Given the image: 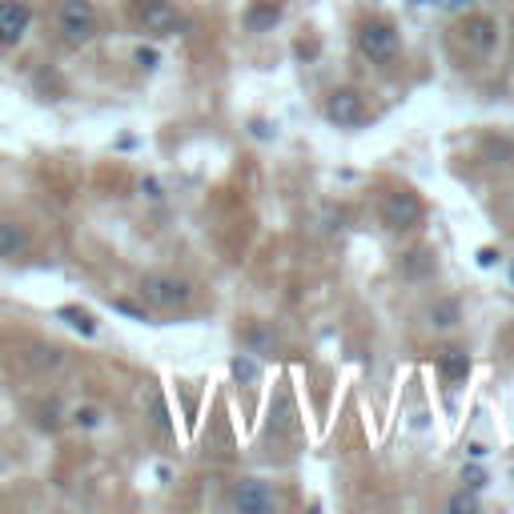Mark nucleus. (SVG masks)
<instances>
[{
  "instance_id": "obj_1",
  "label": "nucleus",
  "mask_w": 514,
  "mask_h": 514,
  "mask_svg": "<svg viewBox=\"0 0 514 514\" xmlns=\"http://www.w3.org/2000/svg\"><path fill=\"white\" fill-rule=\"evenodd\" d=\"M56 29H61L64 45H88L96 32V8L93 0H61V16H56Z\"/></svg>"
},
{
  "instance_id": "obj_2",
  "label": "nucleus",
  "mask_w": 514,
  "mask_h": 514,
  "mask_svg": "<svg viewBox=\"0 0 514 514\" xmlns=\"http://www.w3.org/2000/svg\"><path fill=\"white\" fill-rule=\"evenodd\" d=\"M358 53L366 56L369 64H390L398 56V32L386 21H366L358 29Z\"/></svg>"
},
{
  "instance_id": "obj_3",
  "label": "nucleus",
  "mask_w": 514,
  "mask_h": 514,
  "mask_svg": "<svg viewBox=\"0 0 514 514\" xmlns=\"http://www.w3.org/2000/svg\"><path fill=\"white\" fill-rule=\"evenodd\" d=\"M229 506L241 514H273L278 510V490L261 478H245L229 490Z\"/></svg>"
},
{
  "instance_id": "obj_4",
  "label": "nucleus",
  "mask_w": 514,
  "mask_h": 514,
  "mask_svg": "<svg viewBox=\"0 0 514 514\" xmlns=\"http://www.w3.org/2000/svg\"><path fill=\"white\" fill-rule=\"evenodd\" d=\"M141 297L149 305H157V310H173V305H185L193 297L189 281L181 278H169V273H149V278L141 281Z\"/></svg>"
},
{
  "instance_id": "obj_5",
  "label": "nucleus",
  "mask_w": 514,
  "mask_h": 514,
  "mask_svg": "<svg viewBox=\"0 0 514 514\" xmlns=\"http://www.w3.org/2000/svg\"><path fill=\"white\" fill-rule=\"evenodd\" d=\"M422 221V201L414 197L410 189H394L386 193L382 201V225L386 229H410V225Z\"/></svg>"
},
{
  "instance_id": "obj_6",
  "label": "nucleus",
  "mask_w": 514,
  "mask_h": 514,
  "mask_svg": "<svg viewBox=\"0 0 514 514\" xmlns=\"http://www.w3.org/2000/svg\"><path fill=\"white\" fill-rule=\"evenodd\" d=\"M326 117L334 120L337 128H353L366 120V104H361V96L353 93V88H334L326 101Z\"/></svg>"
},
{
  "instance_id": "obj_7",
  "label": "nucleus",
  "mask_w": 514,
  "mask_h": 514,
  "mask_svg": "<svg viewBox=\"0 0 514 514\" xmlns=\"http://www.w3.org/2000/svg\"><path fill=\"white\" fill-rule=\"evenodd\" d=\"M32 24V8L24 0H0V45H21Z\"/></svg>"
},
{
  "instance_id": "obj_8",
  "label": "nucleus",
  "mask_w": 514,
  "mask_h": 514,
  "mask_svg": "<svg viewBox=\"0 0 514 514\" xmlns=\"http://www.w3.org/2000/svg\"><path fill=\"white\" fill-rule=\"evenodd\" d=\"M141 29L153 32V37H177V32L185 29V21L173 12V4H165V0H149V4L141 8Z\"/></svg>"
},
{
  "instance_id": "obj_9",
  "label": "nucleus",
  "mask_w": 514,
  "mask_h": 514,
  "mask_svg": "<svg viewBox=\"0 0 514 514\" xmlns=\"http://www.w3.org/2000/svg\"><path fill=\"white\" fill-rule=\"evenodd\" d=\"M462 40H466V48H470V53L486 56L490 48L498 45V24L490 21V16H470V21L462 24Z\"/></svg>"
},
{
  "instance_id": "obj_10",
  "label": "nucleus",
  "mask_w": 514,
  "mask_h": 514,
  "mask_svg": "<svg viewBox=\"0 0 514 514\" xmlns=\"http://www.w3.org/2000/svg\"><path fill=\"white\" fill-rule=\"evenodd\" d=\"M438 374L446 377L450 386L466 382V374H470V358H466V350H458V345L442 350V353H438Z\"/></svg>"
},
{
  "instance_id": "obj_11",
  "label": "nucleus",
  "mask_w": 514,
  "mask_h": 514,
  "mask_svg": "<svg viewBox=\"0 0 514 514\" xmlns=\"http://www.w3.org/2000/svg\"><path fill=\"white\" fill-rule=\"evenodd\" d=\"M281 24V8L278 4H253L245 12V29L249 32H273Z\"/></svg>"
},
{
  "instance_id": "obj_12",
  "label": "nucleus",
  "mask_w": 514,
  "mask_h": 514,
  "mask_svg": "<svg viewBox=\"0 0 514 514\" xmlns=\"http://www.w3.org/2000/svg\"><path fill=\"white\" fill-rule=\"evenodd\" d=\"M458 318H462V310H458L454 297H438V302L430 305V326H438V329H454V326H458Z\"/></svg>"
},
{
  "instance_id": "obj_13",
  "label": "nucleus",
  "mask_w": 514,
  "mask_h": 514,
  "mask_svg": "<svg viewBox=\"0 0 514 514\" xmlns=\"http://www.w3.org/2000/svg\"><path fill=\"white\" fill-rule=\"evenodd\" d=\"M56 318H61V321H69V326H72V329H80V334H85V337H93V334H96L93 318H88L85 310H77V305H61V310H56Z\"/></svg>"
},
{
  "instance_id": "obj_14",
  "label": "nucleus",
  "mask_w": 514,
  "mask_h": 514,
  "mask_svg": "<svg viewBox=\"0 0 514 514\" xmlns=\"http://www.w3.org/2000/svg\"><path fill=\"white\" fill-rule=\"evenodd\" d=\"M24 249V233L12 221H0V257H16Z\"/></svg>"
},
{
  "instance_id": "obj_15",
  "label": "nucleus",
  "mask_w": 514,
  "mask_h": 514,
  "mask_svg": "<svg viewBox=\"0 0 514 514\" xmlns=\"http://www.w3.org/2000/svg\"><path fill=\"white\" fill-rule=\"evenodd\" d=\"M229 374L237 377L241 386H253L257 377H261V369H257V361H253V358H245V353H241V358H233V361H229Z\"/></svg>"
},
{
  "instance_id": "obj_16",
  "label": "nucleus",
  "mask_w": 514,
  "mask_h": 514,
  "mask_svg": "<svg viewBox=\"0 0 514 514\" xmlns=\"http://www.w3.org/2000/svg\"><path fill=\"white\" fill-rule=\"evenodd\" d=\"M29 361L37 369H56V366H61V350H56V345H32Z\"/></svg>"
},
{
  "instance_id": "obj_17",
  "label": "nucleus",
  "mask_w": 514,
  "mask_h": 514,
  "mask_svg": "<svg viewBox=\"0 0 514 514\" xmlns=\"http://www.w3.org/2000/svg\"><path fill=\"white\" fill-rule=\"evenodd\" d=\"M112 310H117V313H125V318H133V321H149V313H145L141 305H133V302H128V297H117V302H112Z\"/></svg>"
},
{
  "instance_id": "obj_18",
  "label": "nucleus",
  "mask_w": 514,
  "mask_h": 514,
  "mask_svg": "<svg viewBox=\"0 0 514 514\" xmlns=\"http://www.w3.org/2000/svg\"><path fill=\"white\" fill-rule=\"evenodd\" d=\"M426 269H434L430 253H410V261H406V273H410V278H422Z\"/></svg>"
},
{
  "instance_id": "obj_19",
  "label": "nucleus",
  "mask_w": 514,
  "mask_h": 514,
  "mask_svg": "<svg viewBox=\"0 0 514 514\" xmlns=\"http://www.w3.org/2000/svg\"><path fill=\"white\" fill-rule=\"evenodd\" d=\"M446 506H450V510H458V514H462V510L470 514V510H478V498H474L470 490H462V494H454V498H450Z\"/></svg>"
},
{
  "instance_id": "obj_20",
  "label": "nucleus",
  "mask_w": 514,
  "mask_h": 514,
  "mask_svg": "<svg viewBox=\"0 0 514 514\" xmlns=\"http://www.w3.org/2000/svg\"><path fill=\"white\" fill-rule=\"evenodd\" d=\"M462 482H466L470 490H478V486H486V474H482L478 466H466V470H462Z\"/></svg>"
},
{
  "instance_id": "obj_21",
  "label": "nucleus",
  "mask_w": 514,
  "mask_h": 514,
  "mask_svg": "<svg viewBox=\"0 0 514 514\" xmlns=\"http://www.w3.org/2000/svg\"><path fill=\"white\" fill-rule=\"evenodd\" d=\"M133 61L141 64V69H157V61H161V56H157V48H137V56H133Z\"/></svg>"
},
{
  "instance_id": "obj_22",
  "label": "nucleus",
  "mask_w": 514,
  "mask_h": 514,
  "mask_svg": "<svg viewBox=\"0 0 514 514\" xmlns=\"http://www.w3.org/2000/svg\"><path fill=\"white\" fill-rule=\"evenodd\" d=\"M72 418H77V426H96V422H101V414H96V410H93V406L77 410V414H72Z\"/></svg>"
},
{
  "instance_id": "obj_23",
  "label": "nucleus",
  "mask_w": 514,
  "mask_h": 514,
  "mask_svg": "<svg viewBox=\"0 0 514 514\" xmlns=\"http://www.w3.org/2000/svg\"><path fill=\"white\" fill-rule=\"evenodd\" d=\"M494 261H498V249H494V245H482V249H478V265H482V269H490Z\"/></svg>"
},
{
  "instance_id": "obj_24",
  "label": "nucleus",
  "mask_w": 514,
  "mask_h": 514,
  "mask_svg": "<svg viewBox=\"0 0 514 514\" xmlns=\"http://www.w3.org/2000/svg\"><path fill=\"white\" fill-rule=\"evenodd\" d=\"M141 193H145V197H161V185L153 181V177H145V181H141Z\"/></svg>"
},
{
  "instance_id": "obj_25",
  "label": "nucleus",
  "mask_w": 514,
  "mask_h": 514,
  "mask_svg": "<svg viewBox=\"0 0 514 514\" xmlns=\"http://www.w3.org/2000/svg\"><path fill=\"white\" fill-rule=\"evenodd\" d=\"M470 458H486V446H482V442H470Z\"/></svg>"
},
{
  "instance_id": "obj_26",
  "label": "nucleus",
  "mask_w": 514,
  "mask_h": 514,
  "mask_svg": "<svg viewBox=\"0 0 514 514\" xmlns=\"http://www.w3.org/2000/svg\"><path fill=\"white\" fill-rule=\"evenodd\" d=\"M470 4H474V0H450V8H454V12H462V8L470 12Z\"/></svg>"
},
{
  "instance_id": "obj_27",
  "label": "nucleus",
  "mask_w": 514,
  "mask_h": 514,
  "mask_svg": "<svg viewBox=\"0 0 514 514\" xmlns=\"http://www.w3.org/2000/svg\"><path fill=\"white\" fill-rule=\"evenodd\" d=\"M414 4H434V0H414Z\"/></svg>"
}]
</instances>
